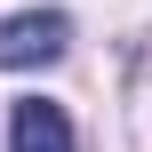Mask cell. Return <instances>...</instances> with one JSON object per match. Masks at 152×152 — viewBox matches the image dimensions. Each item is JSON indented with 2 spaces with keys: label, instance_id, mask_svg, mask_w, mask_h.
Here are the masks:
<instances>
[{
  "label": "cell",
  "instance_id": "1",
  "mask_svg": "<svg viewBox=\"0 0 152 152\" xmlns=\"http://www.w3.org/2000/svg\"><path fill=\"white\" fill-rule=\"evenodd\" d=\"M72 40V16L56 8H32V16H8L0 24V72H32V64H56Z\"/></svg>",
  "mask_w": 152,
  "mask_h": 152
},
{
  "label": "cell",
  "instance_id": "2",
  "mask_svg": "<svg viewBox=\"0 0 152 152\" xmlns=\"http://www.w3.org/2000/svg\"><path fill=\"white\" fill-rule=\"evenodd\" d=\"M8 144L16 152H72V128H64V112L56 104H16V120H8Z\"/></svg>",
  "mask_w": 152,
  "mask_h": 152
}]
</instances>
